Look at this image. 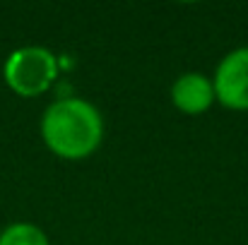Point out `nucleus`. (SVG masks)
<instances>
[{"label":"nucleus","instance_id":"f257e3e1","mask_svg":"<svg viewBox=\"0 0 248 245\" xmlns=\"http://www.w3.org/2000/svg\"><path fill=\"white\" fill-rule=\"evenodd\" d=\"M41 137L61 159H87L99 149L104 137L101 113L84 99H58L41 115Z\"/></svg>","mask_w":248,"mask_h":245},{"label":"nucleus","instance_id":"f03ea898","mask_svg":"<svg viewBox=\"0 0 248 245\" xmlns=\"http://www.w3.org/2000/svg\"><path fill=\"white\" fill-rule=\"evenodd\" d=\"M2 75L15 94L39 96L58 77V60L44 46H22L7 56Z\"/></svg>","mask_w":248,"mask_h":245},{"label":"nucleus","instance_id":"7ed1b4c3","mask_svg":"<svg viewBox=\"0 0 248 245\" xmlns=\"http://www.w3.org/2000/svg\"><path fill=\"white\" fill-rule=\"evenodd\" d=\"M215 99L232 108L248 111V46L236 48L222 58L215 72Z\"/></svg>","mask_w":248,"mask_h":245},{"label":"nucleus","instance_id":"20e7f679","mask_svg":"<svg viewBox=\"0 0 248 245\" xmlns=\"http://www.w3.org/2000/svg\"><path fill=\"white\" fill-rule=\"evenodd\" d=\"M171 101L178 111L188 115L205 113L217 99H215V86L200 72H183L178 75L171 86Z\"/></svg>","mask_w":248,"mask_h":245},{"label":"nucleus","instance_id":"39448f33","mask_svg":"<svg viewBox=\"0 0 248 245\" xmlns=\"http://www.w3.org/2000/svg\"><path fill=\"white\" fill-rule=\"evenodd\" d=\"M0 245H51L48 243V236L34 226V224H27V221H17V224H10L0 231Z\"/></svg>","mask_w":248,"mask_h":245}]
</instances>
